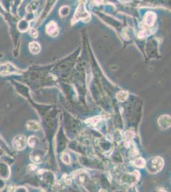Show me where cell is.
<instances>
[{
	"instance_id": "e0dca14e",
	"label": "cell",
	"mask_w": 171,
	"mask_h": 192,
	"mask_svg": "<svg viewBox=\"0 0 171 192\" xmlns=\"http://www.w3.org/2000/svg\"><path fill=\"white\" fill-rule=\"evenodd\" d=\"M29 33H30V35H31V37H33V38H36V37H37V36H38V33L35 29H30Z\"/></svg>"
},
{
	"instance_id": "5bb4252c",
	"label": "cell",
	"mask_w": 171,
	"mask_h": 192,
	"mask_svg": "<svg viewBox=\"0 0 171 192\" xmlns=\"http://www.w3.org/2000/svg\"><path fill=\"white\" fill-rule=\"evenodd\" d=\"M62 161L64 163L66 164H70L71 163V160H70V156L68 155L67 153H64L62 155Z\"/></svg>"
},
{
	"instance_id": "6da1fadb",
	"label": "cell",
	"mask_w": 171,
	"mask_h": 192,
	"mask_svg": "<svg viewBox=\"0 0 171 192\" xmlns=\"http://www.w3.org/2000/svg\"><path fill=\"white\" fill-rule=\"evenodd\" d=\"M164 165V161L160 156H155L150 158L146 161L145 167L150 174H155L160 171Z\"/></svg>"
},
{
	"instance_id": "4fadbf2b",
	"label": "cell",
	"mask_w": 171,
	"mask_h": 192,
	"mask_svg": "<svg viewBox=\"0 0 171 192\" xmlns=\"http://www.w3.org/2000/svg\"><path fill=\"white\" fill-rule=\"evenodd\" d=\"M101 120V116H94V117L91 118L86 120V122H88L92 124L93 126H96L97 124Z\"/></svg>"
},
{
	"instance_id": "7c38bea8",
	"label": "cell",
	"mask_w": 171,
	"mask_h": 192,
	"mask_svg": "<svg viewBox=\"0 0 171 192\" xmlns=\"http://www.w3.org/2000/svg\"><path fill=\"white\" fill-rule=\"evenodd\" d=\"M134 164L136 167L142 168L145 167L146 161L142 157H138L134 160Z\"/></svg>"
},
{
	"instance_id": "2e32d148",
	"label": "cell",
	"mask_w": 171,
	"mask_h": 192,
	"mask_svg": "<svg viewBox=\"0 0 171 192\" xmlns=\"http://www.w3.org/2000/svg\"><path fill=\"white\" fill-rule=\"evenodd\" d=\"M125 134H126V137L128 138H133L135 137V133L134 131H127L126 133H125Z\"/></svg>"
},
{
	"instance_id": "5b68a950",
	"label": "cell",
	"mask_w": 171,
	"mask_h": 192,
	"mask_svg": "<svg viewBox=\"0 0 171 192\" xmlns=\"http://www.w3.org/2000/svg\"><path fill=\"white\" fill-rule=\"evenodd\" d=\"M47 33L52 37H56L58 34V28L54 22H51L47 26Z\"/></svg>"
},
{
	"instance_id": "30bf717a",
	"label": "cell",
	"mask_w": 171,
	"mask_h": 192,
	"mask_svg": "<svg viewBox=\"0 0 171 192\" xmlns=\"http://www.w3.org/2000/svg\"><path fill=\"white\" fill-rule=\"evenodd\" d=\"M146 23L148 25H153L155 21V14L151 12H149L146 14Z\"/></svg>"
},
{
	"instance_id": "ba28073f",
	"label": "cell",
	"mask_w": 171,
	"mask_h": 192,
	"mask_svg": "<svg viewBox=\"0 0 171 192\" xmlns=\"http://www.w3.org/2000/svg\"><path fill=\"white\" fill-rule=\"evenodd\" d=\"M31 160L35 163H40L42 162L43 156L42 154L39 152H33L31 155Z\"/></svg>"
},
{
	"instance_id": "7a4b0ae2",
	"label": "cell",
	"mask_w": 171,
	"mask_h": 192,
	"mask_svg": "<svg viewBox=\"0 0 171 192\" xmlns=\"http://www.w3.org/2000/svg\"><path fill=\"white\" fill-rule=\"evenodd\" d=\"M12 144L14 148L16 150H23L27 145V139L24 135H18L14 138Z\"/></svg>"
},
{
	"instance_id": "3957f363",
	"label": "cell",
	"mask_w": 171,
	"mask_h": 192,
	"mask_svg": "<svg viewBox=\"0 0 171 192\" xmlns=\"http://www.w3.org/2000/svg\"><path fill=\"white\" fill-rule=\"evenodd\" d=\"M158 125L162 130L167 129L170 127V116L169 115H163L160 116L158 120Z\"/></svg>"
},
{
	"instance_id": "8992f818",
	"label": "cell",
	"mask_w": 171,
	"mask_h": 192,
	"mask_svg": "<svg viewBox=\"0 0 171 192\" xmlns=\"http://www.w3.org/2000/svg\"><path fill=\"white\" fill-rule=\"evenodd\" d=\"M26 127L30 131H36L40 129V125L39 124L34 120H30L26 124Z\"/></svg>"
},
{
	"instance_id": "9c48e42d",
	"label": "cell",
	"mask_w": 171,
	"mask_h": 192,
	"mask_svg": "<svg viewBox=\"0 0 171 192\" xmlns=\"http://www.w3.org/2000/svg\"><path fill=\"white\" fill-rule=\"evenodd\" d=\"M39 139L35 136L30 137L27 140V144L29 145V147L33 148H35V147L39 145Z\"/></svg>"
},
{
	"instance_id": "277c9868",
	"label": "cell",
	"mask_w": 171,
	"mask_h": 192,
	"mask_svg": "<svg viewBox=\"0 0 171 192\" xmlns=\"http://www.w3.org/2000/svg\"><path fill=\"white\" fill-rule=\"evenodd\" d=\"M82 16H84L85 17H88V16H89V14L88 12H86V10L84 9V3H80V5H79V6L78 7L77 11H76L75 16H74L73 19H72V21H74H74H77Z\"/></svg>"
},
{
	"instance_id": "52a82bcc",
	"label": "cell",
	"mask_w": 171,
	"mask_h": 192,
	"mask_svg": "<svg viewBox=\"0 0 171 192\" xmlns=\"http://www.w3.org/2000/svg\"><path fill=\"white\" fill-rule=\"evenodd\" d=\"M29 50L33 54H38L40 51V44L36 42H32L29 44Z\"/></svg>"
},
{
	"instance_id": "8fae6325",
	"label": "cell",
	"mask_w": 171,
	"mask_h": 192,
	"mask_svg": "<svg viewBox=\"0 0 171 192\" xmlns=\"http://www.w3.org/2000/svg\"><path fill=\"white\" fill-rule=\"evenodd\" d=\"M116 97L120 102H124L128 97V93L126 91H120L117 93Z\"/></svg>"
},
{
	"instance_id": "9a60e30c",
	"label": "cell",
	"mask_w": 171,
	"mask_h": 192,
	"mask_svg": "<svg viewBox=\"0 0 171 192\" xmlns=\"http://www.w3.org/2000/svg\"><path fill=\"white\" fill-rule=\"evenodd\" d=\"M27 169H28V172H30V173L34 172L37 169V166L35 164H31V165H29V166L28 167Z\"/></svg>"
}]
</instances>
